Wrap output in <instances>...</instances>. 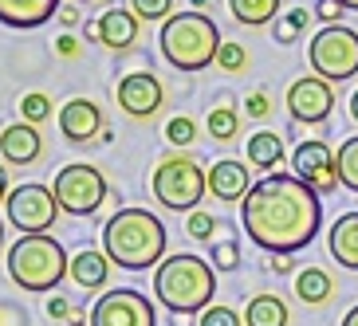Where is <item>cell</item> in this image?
Returning a JSON list of instances; mask_svg holds the SVG:
<instances>
[{"mask_svg":"<svg viewBox=\"0 0 358 326\" xmlns=\"http://www.w3.org/2000/svg\"><path fill=\"white\" fill-rule=\"evenodd\" d=\"M315 16L323 24H338V16H343V4H338V0H319L315 4Z\"/></svg>","mask_w":358,"mask_h":326,"instance_id":"obj_36","label":"cell"},{"mask_svg":"<svg viewBox=\"0 0 358 326\" xmlns=\"http://www.w3.org/2000/svg\"><path fill=\"white\" fill-rule=\"evenodd\" d=\"M71 267V255L55 236H20V240L8 248V279L24 291H55L59 279Z\"/></svg>","mask_w":358,"mask_h":326,"instance_id":"obj_5","label":"cell"},{"mask_svg":"<svg viewBox=\"0 0 358 326\" xmlns=\"http://www.w3.org/2000/svg\"><path fill=\"white\" fill-rule=\"evenodd\" d=\"M103 110H99V103H91V98H71V103L59 106V134L67 138V142H75V146H87V142H95V138H103Z\"/></svg>","mask_w":358,"mask_h":326,"instance_id":"obj_14","label":"cell"},{"mask_svg":"<svg viewBox=\"0 0 358 326\" xmlns=\"http://www.w3.org/2000/svg\"><path fill=\"white\" fill-rule=\"evenodd\" d=\"M169 326H197V315H169Z\"/></svg>","mask_w":358,"mask_h":326,"instance_id":"obj_42","label":"cell"},{"mask_svg":"<svg viewBox=\"0 0 358 326\" xmlns=\"http://www.w3.org/2000/svg\"><path fill=\"white\" fill-rule=\"evenodd\" d=\"M292 315H287V303L280 295H256L252 303L244 306V326H287Z\"/></svg>","mask_w":358,"mask_h":326,"instance_id":"obj_22","label":"cell"},{"mask_svg":"<svg viewBox=\"0 0 358 326\" xmlns=\"http://www.w3.org/2000/svg\"><path fill=\"white\" fill-rule=\"evenodd\" d=\"M287 24H292L295 32H299V28H307V8H292V12H287Z\"/></svg>","mask_w":358,"mask_h":326,"instance_id":"obj_40","label":"cell"},{"mask_svg":"<svg viewBox=\"0 0 358 326\" xmlns=\"http://www.w3.org/2000/svg\"><path fill=\"white\" fill-rule=\"evenodd\" d=\"M311 71L327 83H347L358 75V32L347 24H327L307 43Z\"/></svg>","mask_w":358,"mask_h":326,"instance_id":"obj_7","label":"cell"},{"mask_svg":"<svg viewBox=\"0 0 358 326\" xmlns=\"http://www.w3.org/2000/svg\"><path fill=\"white\" fill-rule=\"evenodd\" d=\"M295 36H299V32H295V28H292V24H275V40H280V43H295Z\"/></svg>","mask_w":358,"mask_h":326,"instance_id":"obj_38","label":"cell"},{"mask_svg":"<svg viewBox=\"0 0 358 326\" xmlns=\"http://www.w3.org/2000/svg\"><path fill=\"white\" fill-rule=\"evenodd\" d=\"M130 12H134L138 20H162L166 24L173 16V0H130Z\"/></svg>","mask_w":358,"mask_h":326,"instance_id":"obj_28","label":"cell"},{"mask_svg":"<svg viewBox=\"0 0 358 326\" xmlns=\"http://www.w3.org/2000/svg\"><path fill=\"white\" fill-rule=\"evenodd\" d=\"M213 291H217V267L193 252L166 255L154 272V299L169 315H201L205 306H213Z\"/></svg>","mask_w":358,"mask_h":326,"instance_id":"obj_3","label":"cell"},{"mask_svg":"<svg viewBox=\"0 0 358 326\" xmlns=\"http://www.w3.org/2000/svg\"><path fill=\"white\" fill-rule=\"evenodd\" d=\"M221 43V28L205 12H173L158 32L162 55L178 71H205L209 64H217Z\"/></svg>","mask_w":358,"mask_h":326,"instance_id":"obj_4","label":"cell"},{"mask_svg":"<svg viewBox=\"0 0 358 326\" xmlns=\"http://www.w3.org/2000/svg\"><path fill=\"white\" fill-rule=\"evenodd\" d=\"M350 118H355V122H358V91H355V95H350Z\"/></svg>","mask_w":358,"mask_h":326,"instance_id":"obj_45","label":"cell"},{"mask_svg":"<svg viewBox=\"0 0 358 326\" xmlns=\"http://www.w3.org/2000/svg\"><path fill=\"white\" fill-rule=\"evenodd\" d=\"M292 169L295 177L311 185L315 193H335L338 189V154L327 146L323 138H311V142H299L292 154Z\"/></svg>","mask_w":358,"mask_h":326,"instance_id":"obj_11","label":"cell"},{"mask_svg":"<svg viewBox=\"0 0 358 326\" xmlns=\"http://www.w3.org/2000/svg\"><path fill=\"white\" fill-rule=\"evenodd\" d=\"M52 16H59V0H0L4 28H40Z\"/></svg>","mask_w":358,"mask_h":326,"instance_id":"obj_18","label":"cell"},{"mask_svg":"<svg viewBox=\"0 0 358 326\" xmlns=\"http://www.w3.org/2000/svg\"><path fill=\"white\" fill-rule=\"evenodd\" d=\"M91 326H158V315L142 291L118 287V291H106L91 306Z\"/></svg>","mask_w":358,"mask_h":326,"instance_id":"obj_10","label":"cell"},{"mask_svg":"<svg viewBox=\"0 0 358 326\" xmlns=\"http://www.w3.org/2000/svg\"><path fill=\"white\" fill-rule=\"evenodd\" d=\"M59 212L64 209H59L52 185H16L4 200V216L12 228H20V236H43Z\"/></svg>","mask_w":358,"mask_h":326,"instance_id":"obj_9","label":"cell"},{"mask_svg":"<svg viewBox=\"0 0 358 326\" xmlns=\"http://www.w3.org/2000/svg\"><path fill=\"white\" fill-rule=\"evenodd\" d=\"M118 106H122V114L130 118H154L166 103V87L154 71H130L118 79Z\"/></svg>","mask_w":358,"mask_h":326,"instance_id":"obj_13","label":"cell"},{"mask_svg":"<svg viewBox=\"0 0 358 326\" xmlns=\"http://www.w3.org/2000/svg\"><path fill=\"white\" fill-rule=\"evenodd\" d=\"M150 189H154L162 209L197 212L201 197L209 193V173H205L193 158H185V154H169V158L158 161L154 177H150Z\"/></svg>","mask_w":358,"mask_h":326,"instance_id":"obj_6","label":"cell"},{"mask_svg":"<svg viewBox=\"0 0 358 326\" xmlns=\"http://www.w3.org/2000/svg\"><path fill=\"white\" fill-rule=\"evenodd\" d=\"M205 126H209V138H213V142H232V138L241 134V110H236L232 103L213 106L209 118H205Z\"/></svg>","mask_w":358,"mask_h":326,"instance_id":"obj_25","label":"cell"},{"mask_svg":"<svg viewBox=\"0 0 358 326\" xmlns=\"http://www.w3.org/2000/svg\"><path fill=\"white\" fill-rule=\"evenodd\" d=\"M67 279L83 287V291H103L106 279H110V255L103 248H83V252L71 255V267H67Z\"/></svg>","mask_w":358,"mask_h":326,"instance_id":"obj_19","label":"cell"},{"mask_svg":"<svg viewBox=\"0 0 358 326\" xmlns=\"http://www.w3.org/2000/svg\"><path fill=\"white\" fill-rule=\"evenodd\" d=\"M327 252L338 267L358 272V212H343L327 232Z\"/></svg>","mask_w":358,"mask_h":326,"instance_id":"obj_17","label":"cell"},{"mask_svg":"<svg viewBox=\"0 0 358 326\" xmlns=\"http://www.w3.org/2000/svg\"><path fill=\"white\" fill-rule=\"evenodd\" d=\"M268 110H272V103H268V95H260V91L244 98V114L256 118V122H260V118H268Z\"/></svg>","mask_w":358,"mask_h":326,"instance_id":"obj_34","label":"cell"},{"mask_svg":"<svg viewBox=\"0 0 358 326\" xmlns=\"http://www.w3.org/2000/svg\"><path fill=\"white\" fill-rule=\"evenodd\" d=\"M43 311H48V318H52V323H64V318H71V311H75V306L67 303L64 295H52V299H48V306H43Z\"/></svg>","mask_w":358,"mask_h":326,"instance_id":"obj_35","label":"cell"},{"mask_svg":"<svg viewBox=\"0 0 358 326\" xmlns=\"http://www.w3.org/2000/svg\"><path fill=\"white\" fill-rule=\"evenodd\" d=\"M55 52L71 59V55H79V40H75V36H59V40H55Z\"/></svg>","mask_w":358,"mask_h":326,"instance_id":"obj_37","label":"cell"},{"mask_svg":"<svg viewBox=\"0 0 358 326\" xmlns=\"http://www.w3.org/2000/svg\"><path fill=\"white\" fill-rule=\"evenodd\" d=\"M166 138H169V146H178V149L193 146V142H197V126H193V118H185V114L169 118V122H166Z\"/></svg>","mask_w":358,"mask_h":326,"instance_id":"obj_29","label":"cell"},{"mask_svg":"<svg viewBox=\"0 0 358 326\" xmlns=\"http://www.w3.org/2000/svg\"><path fill=\"white\" fill-rule=\"evenodd\" d=\"M335 110V87L319 79V75H299L292 87H287V114L295 122H307V126H315V122H327Z\"/></svg>","mask_w":358,"mask_h":326,"instance_id":"obj_12","label":"cell"},{"mask_svg":"<svg viewBox=\"0 0 358 326\" xmlns=\"http://www.w3.org/2000/svg\"><path fill=\"white\" fill-rule=\"evenodd\" d=\"M138 40V16L127 8H106L99 16V43L110 52H127Z\"/></svg>","mask_w":358,"mask_h":326,"instance_id":"obj_20","label":"cell"},{"mask_svg":"<svg viewBox=\"0 0 358 326\" xmlns=\"http://www.w3.org/2000/svg\"><path fill=\"white\" fill-rule=\"evenodd\" d=\"M241 205L244 236L268 255H295L323 228L319 193L295 173H268L264 181H256Z\"/></svg>","mask_w":358,"mask_h":326,"instance_id":"obj_1","label":"cell"},{"mask_svg":"<svg viewBox=\"0 0 358 326\" xmlns=\"http://www.w3.org/2000/svg\"><path fill=\"white\" fill-rule=\"evenodd\" d=\"M75 4H91V0H75Z\"/></svg>","mask_w":358,"mask_h":326,"instance_id":"obj_50","label":"cell"},{"mask_svg":"<svg viewBox=\"0 0 358 326\" xmlns=\"http://www.w3.org/2000/svg\"><path fill=\"white\" fill-rule=\"evenodd\" d=\"M221 228V221L213 216V212H189V221H185V232H189V240H213V232Z\"/></svg>","mask_w":358,"mask_h":326,"instance_id":"obj_31","label":"cell"},{"mask_svg":"<svg viewBox=\"0 0 358 326\" xmlns=\"http://www.w3.org/2000/svg\"><path fill=\"white\" fill-rule=\"evenodd\" d=\"M268 267H272V272H292V255H268Z\"/></svg>","mask_w":358,"mask_h":326,"instance_id":"obj_39","label":"cell"},{"mask_svg":"<svg viewBox=\"0 0 358 326\" xmlns=\"http://www.w3.org/2000/svg\"><path fill=\"white\" fill-rule=\"evenodd\" d=\"M343 8H350V12H358V0H338Z\"/></svg>","mask_w":358,"mask_h":326,"instance_id":"obj_46","label":"cell"},{"mask_svg":"<svg viewBox=\"0 0 358 326\" xmlns=\"http://www.w3.org/2000/svg\"><path fill=\"white\" fill-rule=\"evenodd\" d=\"M43 154V138L32 122H8L0 130V158L8 165H32Z\"/></svg>","mask_w":358,"mask_h":326,"instance_id":"obj_16","label":"cell"},{"mask_svg":"<svg viewBox=\"0 0 358 326\" xmlns=\"http://www.w3.org/2000/svg\"><path fill=\"white\" fill-rule=\"evenodd\" d=\"M244 154H248V165L268 169V173H275V165L287 158V154H284V138L275 134V130H256V134L248 138Z\"/></svg>","mask_w":358,"mask_h":326,"instance_id":"obj_21","label":"cell"},{"mask_svg":"<svg viewBox=\"0 0 358 326\" xmlns=\"http://www.w3.org/2000/svg\"><path fill=\"white\" fill-rule=\"evenodd\" d=\"M0 244H4V221H0Z\"/></svg>","mask_w":358,"mask_h":326,"instance_id":"obj_48","label":"cell"},{"mask_svg":"<svg viewBox=\"0 0 358 326\" xmlns=\"http://www.w3.org/2000/svg\"><path fill=\"white\" fill-rule=\"evenodd\" d=\"M75 326H87V323H83V318H75Z\"/></svg>","mask_w":358,"mask_h":326,"instance_id":"obj_49","label":"cell"},{"mask_svg":"<svg viewBox=\"0 0 358 326\" xmlns=\"http://www.w3.org/2000/svg\"><path fill=\"white\" fill-rule=\"evenodd\" d=\"M335 295V279L323 272V267H303L295 275V299L307 306H323L327 299Z\"/></svg>","mask_w":358,"mask_h":326,"instance_id":"obj_23","label":"cell"},{"mask_svg":"<svg viewBox=\"0 0 358 326\" xmlns=\"http://www.w3.org/2000/svg\"><path fill=\"white\" fill-rule=\"evenodd\" d=\"M52 110H55V106H52V98L43 95V91H28V95L20 98V118H24V122H32V126H36V122H48Z\"/></svg>","mask_w":358,"mask_h":326,"instance_id":"obj_27","label":"cell"},{"mask_svg":"<svg viewBox=\"0 0 358 326\" xmlns=\"http://www.w3.org/2000/svg\"><path fill=\"white\" fill-rule=\"evenodd\" d=\"M343 326H358V306H350L347 315H343Z\"/></svg>","mask_w":358,"mask_h":326,"instance_id":"obj_43","label":"cell"},{"mask_svg":"<svg viewBox=\"0 0 358 326\" xmlns=\"http://www.w3.org/2000/svg\"><path fill=\"white\" fill-rule=\"evenodd\" d=\"M197 326H244V318H241V311H232V306L213 303L197 315Z\"/></svg>","mask_w":358,"mask_h":326,"instance_id":"obj_30","label":"cell"},{"mask_svg":"<svg viewBox=\"0 0 358 326\" xmlns=\"http://www.w3.org/2000/svg\"><path fill=\"white\" fill-rule=\"evenodd\" d=\"M189 4H193V12H201L205 4H209V0H189Z\"/></svg>","mask_w":358,"mask_h":326,"instance_id":"obj_47","label":"cell"},{"mask_svg":"<svg viewBox=\"0 0 358 326\" xmlns=\"http://www.w3.org/2000/svg\"><path fill=\"white\" fill-rule=\"evenodd\" d=\"M217 64H221L229 75L248 71V52H244L241 43H221V52H217Z\"/></svg>","mask_w":358,"mask_h":326,"instance_id":"obj_33","label":"cell"},{"mask_svg":"<svg viewBox=\"0 0 358 326\" xmlns=\"http://www.w3.org/2000/svg\"><path fill=\"white\" fill-rule=\"evenodd\" d=\"M232 20L244 24V28H264V24L275 20L280 12V0H229Z\"/></svg>","mask_w":358,"mask_h":326,"instance_id":"obj_24","label":"cell"},{"mask_svg":"<svg viewBox=\"0 0 358 326\" xmlns=\"http://www.w3.org/2000/svg\"><path fill=\"white\" fill-rule=\"evenodd\" d=\"M213 267L217 272H236L241 267V244L236 240H221L213 248Z\"/></svg>","mask_w":358,"mask_h":326,"instance_id":"obj_32","label":"cell"},{"mask_svg":"<svg viewBox=\"0 0 358 326\" xmlns=\"http://www.w3.org/2000/svg\"><path fill=\"white\" fill-rule=\"evenodd\" d=\"M252 185H256V181L248 177V165H244V161H232V158L213 161V169H209V193L217 200L236 205V200H244L248 193H252Z\"/></svg>","mask_w":358,"mask_h":326,"instance_id":"obj_15","label":"cell"},{"mask_svg":"<svg viewBox=\"0 0 358 326\" xmlns=\"http://www.w3.org/2000/svg\"><path fill=\"white\" fill-rule=\"evenodd\" d=\"M338 185L358 193V134L338 146Z\"/></svg>","mask_w":358,"mask_h":326,"instance_id":"obj_26","label":"cell"},{"mask_svg":"<svg viewBox=\"0 0 358 326\" xmlns=\"http://www.w3.org/2000/svg\"><path fill=\"white\" fill-rule=\"evenodd\" d=\"M103 252L122 272H146L166 260V224L150 209H118L103 224Z\"/></svg>","mask_w":358,"mask_h":326,"instance_id":"obj_2","label":"cell"},{"mask_svg":"<svg viewBox=\"0 0 358 326\" xmlns=\"http://www.w3.org/2000/svg\"><path fill=\"white\" fill-rule=\"evenodd\" d=\"M59 20H64V24H75L79 16H75V8H59Z\"/></svg>","mask_w":358,"mask_h":326,"instance_id":"obj_44","label":"cell"},{"mask_svg":"<svg viewBox=\"0 0 358 326\" xmlns=\"http://www.w3.org/2000/svg\"><path fill=\"white\" fill-rule=\"evenodd\" d=\"M52 193L59 200V209L67 216H91L106 200V177L95 165L87 161H75V165H64L52 181Z\"/></svg>","mask_w":358,"mask_h":326,"instance_id":"obj_8","label":"cell"},{"mask_svg":"<svg viewBox=\"0 0 358 326\" xmlns=\"http://www.w3.org/2000/svg\"><path fill=\"white\" fill-rule=\"evenodd\" d=\"M8 185H12V181H8V169H4V161H0V205H4V200H8Z\"/></svg>","mask_w":358,"mask_h":326,"instance_id":"obj_41","label":"cell"}]
</instances>
